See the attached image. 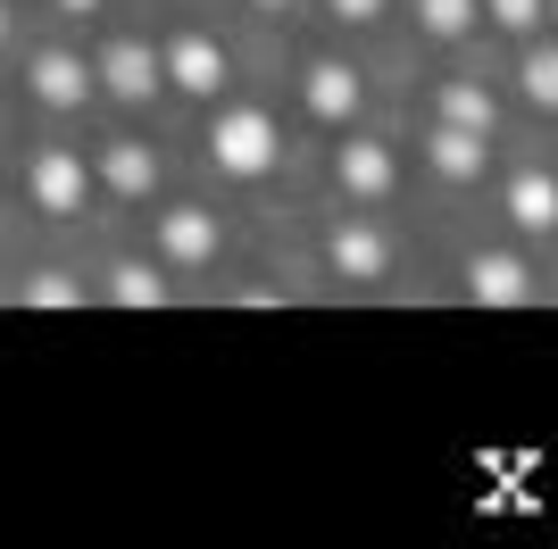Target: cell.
Instances as JSON below:
<instances>
[{
	"mask_svg": "<svg viewBox=\"0 0 558 549\" xmlns=\"http://www.w3.org/2000/svg\"><path fill=\"white\" fill-rule=\"evenodd\" d=\"M209 159L226 175H258V167H276V117L267 109H226L209 125Z\"/></svg>",
	"mask_w": 558,
	"mask_h": 549,
	"instance_id": "6da1fadb",
	"label": "cell"
},
{
	"mask_svg": "<svg viewBox=\"0 0 558 549\" xmlns=\"http://www.w3.org/2000/svg\"><path fill=\"white\" fill-rule=\"evenodd\" d=\"M100 84H109L117 100H150V91H167V50L109 42V50H100Z\"/></svg>",
	"mask_w": 558,
	"mask_h": 549,
	"instance_id": "7a4b0ae2",
	"label": "cell"
},
{
	"mask_svg": "<svg viewBox=\"0 0 558 549\" xmlns=\"http://www.w3.org/2000/svg\"><path fill=\"white\" fill-rule=\"evenodd\" d=\"M466 292L484 308H517V300H534V274H525V258L484 251V258H466Z\"/></svg>",
	"mask_w": 558,
	"mask_h": 549,
	"instance_id": "3957f363",
	"label": "cell"
},
{
	"mask_svg": "<svg viewBox=\"0 0 558 549\" xmlns=\"http://www.w3.org/2000/svg\"><path fill=\"white\" fill-rule=\"evenodd\" d=\"M167 84L175 91H226V50L209 34H175L167 42Z\"/></svg>",
	"mask_w": 558,
	"mask_h": 549,
	"instance_id": "277c9868",
	"label": "cell"
},
{
	"mask_svg": "<svg viewBox=\"0 0 558 549\" xmlns=\"http://www.w3.org/2000/svg\"><path fill=\"white\" fill-rule=\"evenodd\" d=\"M326 258H333V274H350V283H375V274L392 267V242H384L375 225H333Z\"/></svg>",
	"mask_w": 558,
	"mask_h": 549,
	"instance_id": "5b68a950",
	"label": "cell"
},
{
	"mask_svg": "<svg viewBox=\"0 0 558 549\" xmlns=\"http://www.w3.org/2000/svg\"><path fill=\"white\" fill-rule=\"evenodd\" d=\"M84 159H68V150H34V200L50 208V217H75L84 208Z\"/></svg>",
	"mask_w": 558,
	"mask_h": 549,
	"instance_id": "8992f818",
	"label": "cell"
},
{
	"mask_svg": "<svg viewBox=\"0 0 558 549\" xmlns=\"http://www.w3.org/2000/svg\"><path fill=\"white\" fill-rule=\"evenodd\" d=\"M93 75H100V68H84L75 50H43V59H34V100H50V109H75V100L93 91Z\"/></svg>",
	"mask_w": 558,
	"mask_h": 549,
	"instance_id": "52a82bcc",
	"label": "cell"
},
{
	"mask_svg": "<svg viewBox=\"0 0 558 549\" xmlns=\"http://www.w3.org/2000/svg\"><path fill=\"white\" fill-rule=\"evenodd\" d=\"M159 251L175 258V267H209V258H217V217H201V208L159 217Z\"/></svg>",
	"mask_w": 558,
	"mask_h": 549,
	"instance_id": "ba28073f",
	"label": "cell"
},
{
	"mask_svg": "<svg viewBox=\"0 0 558 549\" xmlns=\"http://www.w3.org/2000/svg\"><path fill=\"white\" fill-rule=\"evenodd\" d=\"M100 183H109L117 200H150V183H159V159H150L142 142H109V150H100Z\"/></svg>",
	"mask_w": 558,
	"mask_h": 549,
	"instance_id": "9c48e42d",
	"label": "cell"
},
{
	"mask_svg": "<svg viewBox=\"0 0 558 549\" xmlns=\"http://www.w3.org/2000/svg\"><path fill=\"white\" fill-rule=\"evenodd\" d=\"M308 117H317V125H342V117H359V75L350 68H308Z\"/></svg>",
	"mask_w": 558,
	"mask_h": 549,
	"instance_id": "30bf717a",
	"label": "cell"
},
{
	"mask_svg": "<svg viewBox=\"0 0 558 549\" xmlns=\"http://www.w3.org/2000/svg\"><path fill=\"white\" fill-rule=\"evenodd\" d=\"M333 175L350 183V192H359V200H375V192H392V150H384V142H342V167H333Z\"/></svg>",
	"mask_w": 558,
	"mask_h": 549,
	"instance_id": "8fae6325",
	"label": "cell"
},
{
	"mask_svg": "<svg viewBox=\"0 0 558 549\" xmlns=\"http://www.w3.org/2000/svg\"><path fill=\"white\" fill-rule=\"evenodd\" d=\"M425 159H434V175H484V134H466V125H442V134L425 142Z\"/></svg>",
	"mask_w": 558,
	"mask_h": 549,
	"instance_id": "7c38bea8",
	"label": "cell"
},
{
	"mask_svg": "<svg viewBox=\"0 0 558 549\" xmlns=\"http://www.w3.org/2000/svg\"><path fill=\"white\" fill-rule=\"evenodd\" d=\"M509 217H517V225H534V233H550L558 225V183L525 167V175L509 183Z\"/></svg>",
	"mask_w": 558,
	"mask_h": 549,
	"instance_id": "4fadbf2b",
	"label": "cell"
},
{
	"mask_svg": "<svg viewBox=\"0 0 558 549\" xmlns=\"http://www.w3.org/2000/svg\"><path fill=\"white\" fill-rule=\"evenodd\" d=\"M442 125L492 134V91H475V84H442Z\"/></svg>",
	"mask_w": 558,
	"mask_h": 549,
	"instance_id": "5bb4252c",
	"label": "cell"
},
{
	"mask_svg": "<svg viewBox=\"0 0 558 549\" xmlns=\"http://www.w3.org/2000/svg\"><path fill=\"white\" fill-rule=\"evenodd\" d=\"M109 300H117V308H159L167 283H159V267H117L109 274Z\"/></svg>",
	"mask_w": 558,
	"mask_h": 549,
	"instance_id": "9a60e30c",
	"label": "cell"
},
{
	"mask_svg": "<svg viewBox=\"0 0 558 549\" xmlns=\"http://www.w3.org/2000/svg\"><path fill=\"white\" fill-rule=\"evenodd\" d=\"M525 91H534V109H558V50L550 42L525 50Z\"/></svg>",
	"mask_w": 558,
	"mask_h": 549,
	"instance_id": "2e32d148",
	"label": "cell"
},
{
	"mask_svg": "<svg viewBox=\"0 0 558 549\" xmlns=\"http://www.w3.org/2000/svg\"><path fill=\"white\" fill-rule=\"evenodd\" d=\"M475 9H484V0H417L425 34H466V25H475Z\"/></svg>",
	"mask_w": 558,
	"mask_h": 549,
	"instance_id": "e0dca14e",
	"label": "cell"
},
{
	"mask_svg": "<svg viewBox=\"0 0 558 549\" xmlns=\"http://www.w3.org/2000/svg\"><path fill=\"white\" fill-rule=\"evenodd\" d=\"M484 9H492V25H509V34H534L550 0H484Z\"/></svg>",
	"mask_w": 558,
	"mask_h": 549,
	"instance_id": "ac0fdd59",
	"label": "cell"
},
{
	"mask_svg": "<svg viewBox=\"0 0 558 549\" xmlns=\"http://www.w3.org/2000/svg\"><path fill=\"white\" fill-rule=\"evenodd\" d=\"M25 300H34V308H75L84 292H75L68 274H34V283H25Z\"/></svg>",
	"mask_w": 558,
	"mask_h": 549,
	"instance_id": "d6986e66",
	"label": "cell"
},
{
	"mask_svg": "<svg viewBox=\"0 0 558 549\" xmlns=\"http://www.w3.org/2000/svg\"><path fill=\"white\" fill-rule=\"evenodd\" d=\"M326 9H333L342 25H375V9H384V0H326Z\"/></svg>",
	"mask_w": 558,
	"mask_h": 549,
	"instance_id": "ffe728a7",
	"label": "cell"
},
{
	"mask_svg": "<svg viewBox=\"0 0 558 549\" xmlns=\"http://www.w3.org/2000/svg\"><path fill=\"white\" fill-rule=\"evenodd\" d=\"M59 9H68V17H93V9H100V0H59Z\"/></svg>",
	"mask_w": 558,
	"mask_h": 549,
	"instance_id": "44dd1931",
	"label": "cell"
},
{
	"mask_svg": "<svg viewBox=\"0 0 558 549\" xmlns=\"http://www.w3.org/2000/svg\"><path fill=\"white\" fill-rule=\"evenodd\" d=\"M258 9H292V0H258Z\"/></svg>",
	"mask_w": 558,
	"mask_h": 549,
	"instance_id": "7402d4cb",
	"label": "cell"
},
{
	"mask_svg": "<svg viewBox=\"0 0 558 549\" xmlns=\"http://www.w3.org/2000/svg\"><path fill=\"white\" fill-rule=\"evenodd\" d=\"M0 34H9V9H0Z\"/></svg>",
	"mask_w": 558,
	"mask_h": 549,
	"instance_id": "603a6c76",
	"label": "cell"
},
{
	"mask_svg": "<svg viewBox=\"0 0 558 549\" xmlns=\"http://www.w3.org/2000/svg\"><path fill=\"white\" fill-rule=\"evenodd\" d=\"M550 17H558V0H550Z\"/></svg>",
	"mask_w": 558,
	"mask_h": 549,
	"instance_id": "cb8c5ba5",
	"label": "cell"
}]
</instances>
